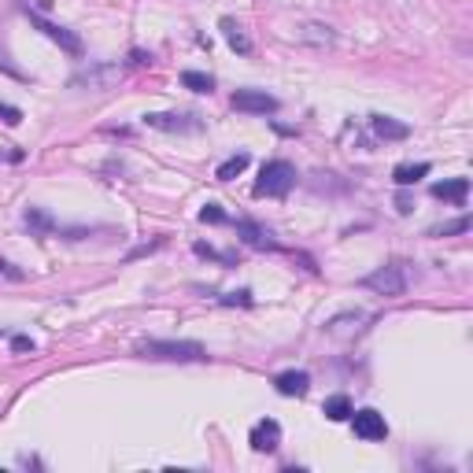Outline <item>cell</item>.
Returning <instances> with one entry per match:
<instances>
[{"instance_id":"obj_23","label":"cell","mask_w":473,"mask_h":473,"mask_svg":"<svg viewBox=\"0 0 473 473\" xmlns=\"http://www.w3.org/2000/svg\"><path fill=\"white\" fill-rule=\"evenodd\" d=\"M0 118H4L8 126H19V122H22V111L11 108V104H0Z\"/></svg>"},{"instance_id":"obj_8","label":"cell","mask_w":473,"mask_h":473,"mask_svg":"<svg viewBox=\"0 0 473 473\" xmlns=\"http://www.w3.org/2000/svg\"><path fill=\"white\" fill-rule=\"evenodd\" d=\"M233 226H236V236H241L248 248H255V252H274V248H278V241L270 236V230H262L255 218H236Z\"/></svg>"},{"instance_id":"obj_21","label":"cell","mask_w":473,"mask_h":473,"mask_svg":"<svg viewBox=\"0 0 473 473\" xmlns=\"http://www.w3.org/2000/svg\"><path fill=\"white\" fill-rule=\"evenodd\" d=\"M200 222H207V226H222V222H226V211H222L218 204H207L200 211Z\"/></svg>"},{"instance_id":"obj_11","label":"cell","mask_w":473,"mask_h":473,"mask_svg":"<svg viewBox=\"0 0 473 473\" xmlns=\"http://www.w3.org/2000/svg\"><path fill=\"white\" fill-rule=\"evenodd\" d=\"M274 388H278L281 396H307L311 374H307V370H285V374L274 377Z\"/></svg>"},{"instance_id":"obj_13","label":"cell","mask_w":473,"mask_h":473,"mask_svg":"<svg viewBox=\"0 0 473 473\" xmlns=\"http://www.w3.org/2000/svg\"><path fill=\"white\" fill-rule=\"evenodd\" d=\"M429 170H432L429 163H400L396 170H392V181H396L400 189H407V185H418Z\"/></svg>"},{"instance_id":"obj_24","label":"cell","mask_w":473,"mask_h":473,"mask_svg":"<svg viewBox=\"0 0 473 473\" xmlns=\"http://www.w3.org/2000/svg\"><path fill=\"white\" fill-rule=\"evenodd\" d=\"M11 348H15V351H34V340L30 337H15V340H11Z\"/></svg>"},{"instance_id":"obj_10","label":"cell","mask_w":473,"mask_h":473,"mask_svg":"<svg viewBox=\"0 0 473 473\" xmlns=\"http://www.w3.org/2000/svg\"><path fill=\"white\" fill-rule=\"evenodd\" d=\"M370 129L381 141H407L411 137V126L400 122V118H392V115H370Z\"/></svg>"},{"instance_id":"obj_2","label":"cell","mask_w":473,"mask_h":473,"mask_svg":"<svg viewBox=\"0 0 473 473\" xmlns=\"http://www.w3.org/2000/svg\"><path fill=\"white\" fill-rule=\"evenodd\" d=\"M296 178L299 174H296V167L288 160H270V163H262V170H259L255 196H285V192H292Z\"/></svg>"},{"instance_id":"obj_19","label":"cell","mask_w":473,"mask_h":473,"mask_svg":"<svg viewBox=\"0 0 473 473\" xmlns=\"http://www.w3.org/2000/svg\"><path fill=\"white\" fill-rule=\"evenodd\" d=\"M470 215H463V218H455V222H448V226H437V230H429V236H455V233H470Z\"/></svg>"},{"instance_id":"obj_14","label":"cell","mask_w":473,"mask_h":473,"mask_svg":"<svg viewBox=\"0 0 473 473\" xmlns=\"http://www.w3.org/2000/svg\"><path fill=\"white\" fill-rule=\"evenodd\" d=\"M351 411H355V407H351V400L344 396V392H337V396H330L322 403V414L330 418V422H348Z\"/></svg>"},{"instance_id":"obj_12","label":"cell","mask_w":473,"mask_h":473,"mask_svg":"<svg viewBox=\"0 0 473 473\" xmlns=\"http://www.w3.org/2000/svg\"><path fill=\"white\" fill-rule=\"evenodd\" d=\"M470 192V178H451V181H437L432 185V196L437 200H448V204H463Z\"/></svg>"},{"instance_id":"obj_17","label":"cell","mask_w":473,"mask_h":473,"mask_svg":"<svg viewBox=\"0 0 473 473\" xmlns=\"http://www.w3.org/2000/svg\"><path fill=\"white\" fill-rule=\"evenodd\" d=\"M181 85L192 89V93H211V89H215V78L204 74V71H181Z\"/></svg>"},{"instance_id":"obj_25","label":"cell","mask_w":473,"mask_h":473,"mask_svg":"<svg viewBox=\"0 0 473 473\" xmlns=\"http://www.w3.org/2000/svg\"><path fill=\"white\" fill-rule=\"evenodd\" d=\"M0 274H8V278H15V281H22V274H19V270H11V262H4V259H0Z\"/></svg>"},{"instance_id":"obj_15","label":"cell","mask_w":473,"mask_h":473,"mask_svg":"<svg viewBox=\"0 0 473 473\" xmlns=\"http://www.w3.org/2000/svg\"><path fill=\"white\" fill-rule=\"evenodd\" d=\"M218 26H222V34H226V41H230L233 52H241V56H248V52H252V41H248V34H244L233 19H222Z\"/></svg>"},{"instance_id":"obj_20","label":"cell","mask_w":473,"mask_h":473,"mask_svg":"<svg viewBox=\"0 0 473 473\" xmlns=\"http://www.w3.org/2000/svg\"><path fill=\"white\" fill-rule=\"evenodd\" d=\"M192 252H196V255H204V259H218V262H226V267H233V255H226V252H218V248H211V244H204V241H196V244H192Z\"/></svg>"},{"instance_id":"obj_26","label":"cell","mask_w":473,"mask_h":473,"mask_svg":"<svg viewBox=\"0 0 473 473\" xmlns=\"http://www.w3.org/2000/svg\"><path fill=\"white\" fill-rule=\"evenodd\" d=\"M396 207H400V215H407V211H411V200H407V196H400Z\"/></svg>"},{"instance_id":"obj_3","label":"cell","mask_w":473,"mask_h":473,"mask_svg":"<svg viewBox=\"0 0 473 473\" xmlns=\"http://www.w3.org/2000/svg\"><path fill=\"white\" fill-rule=\"evenodd\" d=\"M362 285L377 296H403L407 285H411V274H407L403 262H388V267H377L374 274H366Z\"/></svg>"},{"instance_id":"obj_22","label":"cell","mask_w":473,"mask_h":473,"mask_svg":"<svg viewBox=\"0 0 473 473\" xmlns=\"http://www.w3.org/2000/svg\"><path fill=\"white\" fill-rule=\"evenodd\" d=\"M226 307H233V304H241V307H252V292L248 288H241V292H226V296H218Z\"/></svg>"},{"instance_id":"obj_7","label":"cell","mask_w":473,"mask_h":473,"mask_svg":"<svg viewBox=\"0 0 473 473\" xmlns=\"http://www.w3.org/2000/svg\"><path fill=\"white\" fill-rule=\"evenodd\" d=\"M144 126L167 129V134H196V129H204V122H200L196 115H178V111H155V115H144Z\"/></svg>"},{"instance_id":"obj_9","label":"cell","mask_w":473,"mask_h":473,"mask_svg":"<svg viewBox=\"0 0 473 473\" xmlns=\"http://www.w3.org/2000/svg\"><path fill=\"white\" fill-rule=\"evenodd\" d=\"M248 444L259 451V455H270L281 448V425L274 422V418H262V422L252 425V437H248Z\"/></svg>"},{"instance_id":"obj_1","label":"cell","mask_w":473,"mask_h":473,"mask_svg":"<svg viewBox=\"0 0 473 473\" xmlns=\"http://www.w3.org/2000/svg\"><path fill=\"white\" fill-rule=\"evenodd\" d=\"M137 355L167 359V362H204L207 348L196 344V340H144V344H137Z\"/></svg>"},{"instance_id":"obj_6","label":"cell","mask_w":473,"mask_h":473,"mask_svg":"<svg viewBox=\"0 0 473 473\" xmlns=\"http://www.w3.org/2000/svg\"><path fill=\"white\" fill-rule=\"evenodd\" d=\"M233 108L244 111V115H274L281 104H278V97H270L267 89H236Z\"/></svg>"},{"instance_id":"obj_16","label":"cell","mask_w":473,"mask_h":473,"mask_svg":"<svg viewBox=\"0 0 473 473\" xmlns=\"http://www.w3.org/2000/svg\"><path fill=\"white\" fill-rule=\"evenodd\" d=\"M248 163H252V160H248V152H236V155H230L226 163H218L215 178L218 181H233L236 174H244V170H248Z\"/></svg>"},{"instance_id":"obj_5","label":"cell","mask_w":473,"mask_h":473,"mask_svg":"<svg viewBox=\"0 0 473 473\" xmlns=\"http://www.w3.org/2000/svg\"><path fill=\"white\" fill-rule=\"evenodd\" d=\"M26 15H30V22H34L37 30H41V34L48 37V41H56L63 52H71V56H82V52H85L82 37H78V34H71L67 26H59V22H48V19H41V15H37V11H26Z\"/></svg>"},{"instance_id":"obj_18","label":"cell","mask_w":473,"mask_h":473,"mask_svg":"<svg viewBox=\"0 0 473 473\" xmlns=\"http://www.w3.org/2000/svg\"><path fill=\"white\" fill-rule=\"evenodd\" d=\"M26 226L37 230V233H52V230H56V222H52V215H45V211H37V207H30V211H26Z\"/></svg>"},{"instance_id":"obj_4","label":"cell","mask_w":473,"mask_h":473,"mask_svg":"<svg viewBox=\"0 0 473 473\" xmlns=\"http://www.w3.org/2000/svg\"><path fill=\"white\" fill-rule=\"evenodd\" d=\"M351 429H355V437L359 440H385L388 437V422H385V414L374 411V407H362V411H351Z\"/></svg>"}]
</instances>
